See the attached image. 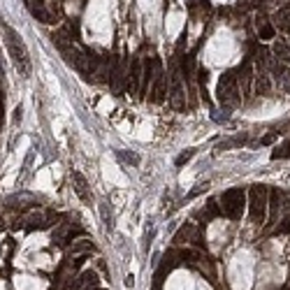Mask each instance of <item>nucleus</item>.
Segmentation results:
<instances>
[{"label":"nucleus","instance_id":"dca6fc26","mask_svg":"<svg viewBox=\"0 0 290 290\" xmlns=\"http://www.w3.org/2000/svg\"><path fill=\"white\" fill-rule=\"evenodd\" d=\"M193 155H195V149H188V151H184V154H179V158H176V167H181L184 163H188Z\"/></svg>","mask_w":290,"mask_h":290},{"label":"nucleus","instance_id":"b1692460","mask_svg":"<svg viewBox=\"0 0 290 290\" xmlns=\"http://www.w3.org/2000/svg\"><path fill=\"white\" fill-rule=\"evenodd\" d=\"M281 31H283V33H286V35H288V37H290V23H288V26H283Z\"/></svg>","mask_w":290,"mask_h":290},{"label":"nucleus","instance_id":"20e7f679","mask_svg":"<svg viewBox=\"0 0 290 290\" xmlns=\"http://www.w3.org/2000/svg\"><path fill=\"white\" fill-rule=\"evenodd\" d=\"M267 195H270V188L262 184H253L246 190V209L253 223H262L267 218Z\"/></svg>","mask_w":290,"mask_h":290},{"label":"nucleus","instance_id":"2eb2a0df","mask_svg":"<svg viewBox=\"0 0 290 290\" xmlns=\"http://www.w3.org/2000/svg\"><path fill=\"white\" fill-rule=\"evenodd\" d=\"M286 158H290V139H286L283 144L272 151V160H286Z\"/></svg>","mask_w":290,"mask_h":290},{"label":"nucleus","instance_id":"f257e3e1","mask_svg":"<svg viewBox=\"0 0 290 290\" xmlns=\"http://www.w3.org/2000/svg\"><path fill=\"white\" fill-rule=\"evenodd\" d=\"M2 26V35H5V44H7V51H10L12 61H14V68L19 70L21 77H31L33 72V61H31V53L26 49V44L21 40V35L14 28H12L7 21H0Z\"/></svg>","mask_w":290,"mask_h":290},{"label":"nucleus","instance_id":"4468645a","mask_svg":"<svg viewBox=\"0 0 290 290\" xmlns=\"http://www.w3.org/2000/svg\"><path fill=\"white\" fill-rule=\"evenodd\" d=\"M272 56H274L276 61H281V63H286V65H288V63H290V44H288V40L279 37V40L274 42V47H272Z\"/></svg>","mask_w":290,"mask_h":290},{"label":"nucleus","instance_id":"7ed1b4c3","mask_svg":"<svg viewBox=\"0 0 290 290\" xmlns=\"http://www.w3.org/2000/svg\"><path fill=\"white\" fill-rule=\"evenodd\" d=\"M216 95H218V102L223 104V107H239V104L244 102L235 70H228V72L221 74L218 86H216Z\"/></svg>","mask_w":290,"mask_h":290},{"label":"nucleus","instance_id":"1a4fd4ad","mask_svg":"<svg viewBox=\"0 0 290 290\" xmlns=\"http://www.w3.org/2000/svg\"><path fill=\"white\" fill-rule=\"evenodd\" d=\"M165 100H167V74H165V70H158L151 86H149V102L163 104Z\"/></svg>","mask_w":290,"mask_h":290},{"label":"nucleus","instance_id":"f03ea898","mask_svg":"<svg viewBox=\"0 0 290 290\" xmlns=\"http://www.w3.org/2000/svg\"><path fill=\"white\" fill-rule=\"evenodd\" d=\"M218 207H221V214L225 218L241 221L244 209H246V190L244 188H228L218 197Z\"/></svg>","mask_w":290,"mask_h":290},{"label":"nucleus","instance_id":"9b49d317","mask_svg":"<svg viewBox=\"0 0 290 290\" xmlns=\"http://www.w3.org/2000/svg\"><path fill=\"white\" fill-rule=\"evenodd\" d=\"M139 86H142V56H133V61H130V65H128L125 91L139 95Z\"/></svg>","mask_w":290,"mask_h":290},{"label":"nucleus","instance_id":"39448f33","mask_svg":"<svg viewBox=\"0 0 290 290\" xmlns=\"http://www.w3.org/2000/svg\"><path fill=\"white\" fill-rule=\"evenodd\" d=\"M174 246H195V249H202L207 251V241H205V235H202V230L197 225L195 221H188L184 223L181 228L174 232Z\"/></svg>","mask_w":290,"mask_h":290},{"label":"nucleus","instance_id":"412c9836","mask_svg":"<svg viewBox=\"0 0 290 290\" xmlns=\"http://www.w3.org/2000/svg\"><path fill=\"white\" fill-rule=\"evenodd\" d=\"M100 211H102V218H104V225H107V228H109V225H112V218H109V207H107V205H100Z\"/></svg>","mask_w":290,"mask_h":290},{"label":"nucleus","instance_id":"4be33fe9","mask_svg":"<svg viewBox=\"0 0 290 290\" xmlns=\"http://www.w3.org/2000/svg\"><path fill=\"white\" fill-rule=\"evenodd\" d=\"M279 232H290V218H283V221H281Z\"/></svg>","mask_w":290,"mask_h":290},{"label":"nucleus","instance_id":"423d86ee","mask_svg":"<svg viewBox=\"0 0 290 290\" xmlns=\"http://www.w3.org/2000/svg\"><path fill=\"white\" fill-rule=\"evenodd\" d=\"M84 235V228L77 223V221H72V218H63L61 223L56 225V228L51 230V237H53V246H58V249H65L72 239L82 237Z\"/></svg>","mask_w":290,"mask_h":290},{"label":"nucleus","instance_id":"aec40b11","mask_svg":"<svg viewBox=\"0 0 290 290\" xmlns=\"http://www.w3.org/2000/svg\"><path fill=\"white\" fill-rule=\"evenodd\" d=\"M93 270H98L100 274H104V276H107V262H104V258H95L93 260Z\"/></svg>","mask_w":290,"mask_h":290},{"label":"nucleus","instance_id":"f8f14e48","mask_svg":"<svg viewBox=\"0 0 290 290\" xmlns=\"http://www.w3.org/2000/svg\"><path fill=\"white\" fill-rule=\"evenodd\" d=\"M256 31H258L260 42H272L276 37V26H274L265 14H258V17H256Z\"/></svg>","mask_w":290,"mask_h":290},{"label":"nucleus","instance_id":"ddd939ff","mask_svg":"<svg viewBox=\"0 0 290 290\" xmlns=\"http://www.w3.org/2000/svg\"><path fill=\"white\" fill-rule=\"evenodd\" d=\"M72 184H74V193L79 195L82 202H91L93 200V193H91V188H88V181H86V176L82 172H72Z\"/></svg>","mask_w":290,"mask_h":290},{"label":"nucleus","instance_id":"f3484780","mask_svg":"<svg viewBox=\"0 0 290 290\" xmlns=\"http://www.w3.org/2000/svg\"><path fill=\"white\" fill-rule=\"evenodd\" d=\"M288 23H290V7H283V10H279V28L288 26Z\"/></svg>","mask_w":290,"mask_h":290},{"label":"nucleus","instance_id":"5701e85b","mask_svg":"<svg viewBox=\"0 0 290 290\" xmlns=\"http://www.w3.org/2000/svg\"><path fill=\"white\" fill-rule=\"evenodd\" d=\"M2 230H7V225H5V216L0 214V232H2Z\"/></svg>","mask_w":290,"mask_h":290},{"label":"nucleus","instance_id":"6e6552de","mask_svg":"<svg viewBox=\"0 0 290 290\" xmlns=\"http://www.w3.org/2000/svg\"><path fill=\"white\" fill-rule=\"evenodd\" d=\"M95 251H98V246L93 244V239H88L86 235H82V237L72 239V241L63 249V253H65V258H91Z\"/></svg>","mask_w":290,"mask_h":290},{"label":"nucleus","instance_id":"a211bd4d","mask_svg":"<svg viewBox=\"0 0 290 290\" xmlns=\"http://www.w3.org/2000/svg\"><path fill=\"white\" fill-rule=\"evenodd\" d=\"M119 158H123L125 163H133V165H139V155H137V154H128V151H119Z\"/></svg>","mask_w":290,"mask_h":290},{"label":"nucleus","instance_id":"0eeeda50","mask_svg":"<svg viewBox=\"0 0 290 290\" xmlns=\"http://www.w3.org/2000/svg\"><path fill=\"white\" fill-rule=\"evenodd\" d=\"M235 74H237V84H239V91H241V100L251 102V98H253V74H256L253 65H251V58H246L241 63L235 70Z\"/></svg>","mask_w":290,"mask_h":290},{"label":"nucleus","instance_id":"6ab92c4d","mask_svg":"<svg viewBox=\"0 0 290 290\" xmlns=\"http://www.w3.org/2000/svg\"><path fill=\"white\" fill-rule=\"evenodd\" d=\"M276 137H279V130L274 128L272 133H267V135H265L262 139H260V144H262V146H270V144H274V139H276Z\"/></svg>","mask_w":290,"mask_h":290},{"label":"nucleus","instance_id":"9d476101","mask_svg":"<svg viewBox=\"0 0 290 290\" xmlns=\"http://www.w3.org/2000/svg\"><path fill=\"white\" fill-rule=\"evenodd\" d=\"M274 93V79L270 77L267 70H256L253 74V95H258V98H270Z\"/></svg>","mask_w":290,"mask_h":290}]
</instances>
